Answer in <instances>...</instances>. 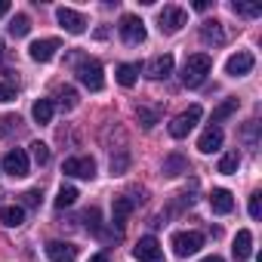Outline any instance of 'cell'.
<instances>
[{
  "label": "cell",
  "instance_id": "obj_1",
  "mask_svg": "<svg viewBox=\"0 0 262 262\" xmlns=\"http://www.w3.org/2000/svg\"><path fill=\"white\" fill-rule=\"evenodd\" d=\"M210 71H213V59H210L207 53H194V56H188V59H185L179 80H182V86L194 90V86H201V83L207 80V74H210Z\"/></svg>",
  "mask_w": 262,
  "mask_h": 262
},
{
  "label": "cell",
  "instance_id": "obj_2",
  "mask_svg": "<svg viewBox=\"0 0 262 262\" xmlns=\"http://www.w3.org/2000/svg\"><path fill=\"white\" fill-rule=\"evenodd\" d=\"M74 74H77V80H80L90 93H99V90L105 86V71H102V65H99L96 59H83Z\"/></svg>",
  "mask_w": 262,
  "mask_h": 262
},
{
  "label": "cell",
  "instance_id": "obj_3",
  "mask_svg": "<svg viewBox=\"0 0 262 262\" xmlns=\"http://www.w3.org/2000/svg\"><path fill=\"white\" fill-rule=\"evenodd\" d=\"M201 114H204V111H201V105H188L182 114H176V117H173V123H170V136H173V139H185L191 129L198 126Z\"/></svg>",
  "mask_w": 262,
  "mask_h": 262
},
{
  "label": "cell",
  "instance_id": "obj_4",
  "mask_svg": "<svg viewBox=\"0 0 262 262\" xmlns=\"http://www.w3.org/2000/svg\"><path fill=\"white\" fill-rule=\"evenodd\" d=\"M201 247H204V234H201V231H176V234H173V253H176L179 259L194 256Z\"/></svg>",
  "mask_w": 262,
  "mask_h": 262
},
{
  "label": "cell",
  "instance_id": "obj_5",
  "mask_svg": "<svg viewBox=\"0 0 262 262\" xmlns=\"http://www.w3.org/2000/svg\"><path fill=\"white\" fill-rule=\"evenodd\" d=\"M0 164H4V173H7V176H13V179L28 176V167H31V164H28V151H25V148H13V151H7Z\"/></svg>",
  "mask_w": 262,
  "mask_h": 262
},
{
  "label": "cell",
  "instance_id": "obj_6",
  "mask_svg": "<svg viewBox=\"0 0 262 262\" xmlns=\"http://www.w3.org/2000/svg\"><path fill=\"white\" fill-rule=\"evenodd\" d=\"M185 22H188V13L179 10V7H164L161 16H158V28H161V34H176V31H182Z\"/></svg>",
  "mask_w": 262,
  "mask_h": 262
},
{
  "label": "cell",
  "instance_id": "obj_7",
  "mask_svg": "<svg viewBox=\"0 0 262 262\" xmlns=\"http://www.w3.org/2000/svg\"><path fill=\"white\" fill-rule=\"evenodd\" d=\"M117 28H120L123 43H129V47H136V43H142V40H145V22H142L139 16H123Z\"/></svg>",
  "mask_w": 262,
  "mask_h": 262
},
{
  "label": "cell",
  "instance_id": "obj_8",
  "mask_svg": "<svg viewBox=\"0 0 262 262\" xmlns=\"http://www.w3.org/2000/svg\"><path fill=\"white\" fill-rule=\"evenodd\" d=\"M133 256H136L139 262H164V247L158 244V237L145 234V237H139V244L133 247Z\"/></svg>",
  "mask_w": 262,
  "mask_h": 262
},
{
  "label": "cell",
  "instance_id": "obj_9",
  "mask_svg": "<svg viewBox=\"0 0 262 262\" xmlns=\"http://www.w3.org/2000/svg\"><path fill=\"white\" fill-rule=\"evenodd\" d=\"M56 19H59V25H62L68 34H83V31H86V19H83L77 10H71V7H59V10H56Z\"/></svg>",
  "mask_w": 262,
  "mask_h": 262
},
{
  "label": "cell",
  "instance_id": "obj_10",
  "mask_svg": "<svg viewBox=\"0 0 262 262\" xmlns=\"http://www.w3.org/2000/svg\"><path fill=\"white\" fill-rule=\"evenodd\" d=\"M253 65H256L253 53L241 50V53L228 56V62H225V74H228V77H244V74H250V71H253Z\"/></svg>",
  "mask_w": 262,
  "mask_h": 262
},
{
  "label": "cell",
  "instance_id": "obj_11",
  "mask_svg": "<svg viewBox=\"0 0 262 262\" xmlns=\"http://www.w3.org/2000/svg\"><path fill=\"white\" fill-rule=\"evenodd\" d=\"M225 40H228V31H225V25H222L219 19H210V22L201 25V43H207V47H222Z\"/></svg>",
  "mask_w": 262,
  "mask_h": 262
},
{
  "label": "cell",
  "instance_id": "obj_12",
  "mask_svg": "<svg viewBox=\"0 0 262 262\" xmlns=\"http://www.w3.org/2000/svg\"><path fill=\"white\" fill-rule=\"evenodd\" d=\"M62 170H65V176H74V179H93L96 176V161L93 158H68Z\"/></svg>",
  "mask_w": 262,
  "mask_h": 262
},
{
  "label": "cell",
  "instance_id": "obj_13",
  "mask_svg": "<svg viewBox=\"0 0 262 262\" xmlns=\"http://www.w3.org/2000/svg\"><path fill=\"white\" fill-rule=\"evenodd\" d=\"M59 50H62V43H59L56 37H43V40H34V43L28 47V56H31L34 62H50Z\"/></svg>",
  "mask_w": 262,
  "mask_h": 262
},
{
  "label": "cell",
  "instance_id": "obj_14",
  "mask_svg": "<svg viewBox=\"0 0 262 262\" xmlns=\"http://www.w3.org/2000/svg\"><path fill=\"white\" fill-rule=\"evenodd\" d=\"M145 74H148L151 80L170 77V74H173V56H170V53H161V56L148 59V62H145Z\"/></svg>",
  "mask_w": 262,
  "mask_h": 262
},
{
  "label": "cell",
  "instance_id": "obj_15",
  "mask_svg": "<svg viewBox=\"0 0 262 262\" xmlns=\"http://www.w3.org/2000/svg\"><path fill=\"white\" fill-rule=\"evenodd\" d=\"M47 256L50 262H74L77 259V247L68 241H50L47 244Z\"/></svg>",
  "mask_w": 262,
  "mask_h": 262
},
{
  "label": "cell",
  "instance_id": "obj_16",
  "mask_svg": "<svg viewBox=\"0 0 262 262\" xmlns=\"http://www.w3.org/2000/svg\"><path fill=\"white\" fill-rule=\"evenodd\" d=\"M222 129L219 126H207L204 129V136L198 139V151H204V155H213V151H219L222 148Z\"/></svg>",
  "mask_w": 262,
  "mask_h": 262
},
{
  "label": "cell",
  "instance_id": "obj_17",
  "mask_svg": "<svg viewBox=\"0 0 262 262\" xmlns=\"http://www.w3.org/2000/svg\"><path fill=\"white\" fill-rule=\"evenodd\" d=\"M210 210L219 213V216L231 213V210H234V198H231V191H228V188H213V191H210Z\"/></svg>",
  "mask_w": 262,
  "mask_h": 262
},
{
  "label": "cell",
  "instance_id": "obj_18",
  "mask_svg": "<svg viewBox=\"0 0 262 262\" xmlns=\"http://www.w3.org/2000/svg\"><path fill=\"white\" fill-rule=\"evenodd\" d=\"M231 253H234V259H237V262H247V259L253 256V231L241 228V231H237V237H234Z\"/></svg>",
  "mask_w": 262,
  "mask_h": 262
},
{
  "label": "cell",
  "instance_id": "obj_19",
  "mask_svg": "<svg viewBox=\"0 0 262 262\" xmlns=\"http://www.w3.org/2000/svg\"><path fill=\"white\" fill-rule=\"evenodd\" d=\"M133 207H136V201L129 198V194L114 198V225H117V228H123V225H126V216L133 213Z\"/></svg>",
  "mask_w": 262,
  "mask_h": 262
},
{
  "label": "cell",
  "instance_id": "obj_20",
  "mask_svg": "<svg viewBox=\"0 0 262 262\" xmlns=\"http://www.w3.org/2000/svg\"><path fill=\"white\" fill-rule=\"evenodd\" d=\"M0 222H4L7 228H19V225L25 222V210H22L19 204H10V207L0 210Z\"/></svg>",
  "mask_w": 262,
  "mask_h": 262
},
{
  "label": "cell",
  "instance_id": "obj_21",
  "mask_svg": "<svg viewBox=\"0 0 262 262\" xmlns=\"http://www.w3.org/2000/svg\"><path fill=\"white\" fill-rule=\"evenodd\" d=\"M53 111H56L53 99H37V102H34V108H31V114H34V120H37V123H50V120H53Z\"/></svg>",
  "mask_w": 262,
  "mask_h": 262
},
{
  "label": "cell",
  "instance_id": "obj_22",
  "mask_svg": "<svg viewBox=\"0 0 262 262\" xmlns=\"http://www.w3.org/2000/svg\"><path fill=\"white\" fill-rule=\"evenodd\" d=\"M136 74H139V65H129V62H123V65H117V83L120 86H133L136 83Z\"/></svg>",
  "mask_w": 262,
  "mask_h": 262
},
{
  "label": "cell",
  "instance_id": "obj_23",
  "mask_svg": "<svg viewBox=\"0 0 262 262\" xmlns=\"http://www.w3.org/2000/svg\"><path fill=\"white\" fill-rule=\"evenodd\" d=\"M164 173H167V176H179V173H188V161H185L182 155H170V158L164 161Z\"/></svg>",
  "mask_w": 262,
  "mask_h": 262
},
{
  "label": "cell",
  "instance_id": "obj_24",
  "mask_svg": "<svg viewBox=\"0 0 262 262\" xmlns=\"http://www.w3.org/2000/svg\"><path fill=\"white\" fill-rule=\"evenodd\" d=\"M237 167H241V155L237 151H225L222 161H219V173L222 176H231V173H237Z\"/></svg>",
  "mask_w": 262,
  "mask_h": 262
},
{
  "label": "cell",
  "instance_id": "obj_25",
  "mask_svg": "<svg viewBox=\"0 0 262 262\" xmlns=\"http://www.w3.org/2000/svg\"><path fill=\"white\" fill-rule=\"evenodd\" d=\"M28 31H31V19H28L25 13L13 16V22H10V34H13V37H25Z\"/></svg>",
  "mask_w": 262,
  "mask_h": 262
},
{
  "label": "cell",
  "instance_id": "obj_26",
  "mask_svg": "<svg viewBox=\"0 0 262 262\" xmlns=\"http://www.w3.org/2000/svg\"><path fill=\"white\" fill-rule=\"evenodd\" d=\"M234 111H237V99H225V102L213 111V126H216V123H222L225 117H231Z\"/></svg>",
  "mask_w": 262,
  "mask_h": 262
},
{
  "label": "cell",
  "instance_id": "obj_27",
  "mask_svg": "<svg viewBox=\"0 0 262 262\" xmlns=\"http://www.w3.org/2000/svg\"><path fill=\"white\" fill-rule=\"evenodd\" d=\"M77 198H80V194H77V188H74V185H62V188H59V198H56V207H59V210H65V207H71Z\"/></svg>",
  "mask_w": 262,
  "mask_h": 262
},
{
  "label": "cell",
  "instance_id": "obj_28",
  "mask_svg": "<svg viewBox=\"0 0 262 262\" xmlns=\"http://www.w3.org/2000/svg\"><path fill=\"white\" fill-rule=\"evenodd\" d=\"M136 117H139L142 129H155V123H158V111H155V108H145V105L136 108Z\"/></svg>",
  "mask_w": 262,
  "mask_h": 262
},
{
  "label": "cell",
  "instance_id": "obj_29",
  "mask_svg": "<svg viewBox=\"0 0 262 262\" xmlns=\"http://www.w3.org/2000/svg\"><path fill=\"white\" fill-rule=\"evenodd\" d=\"M231 10H234L237 16H247V19H256V16L262 13V7H259V4H241V0H234Z\"/></svg>",
  "mask_w": 262,
  "mask_h": 262
},
{
  "label": "cell",
  "instance_id": "obj_30",
  "mask_svg": "<svg viewBox=\"0 0 262 262\" xmlns=\"http://www.w3.org/2000/svg\"><path fill=\"white\" fill-rule=\"evenodd\" d=\"M19 114H4V117H0V136H10L13 133V129H19Z\"/></svg>",
  "mask_w": 262,
  "mask_h": 262
},
{
  "label": "cell",
  "instance_id": "obj_31",
  "mask_svg": "<svg viewBox=\"0 0 262 262\" xmlns=\"http://www.w3.org/2000/svg\"><path fill=\"white\" fill-rule=\"evenodd\" d=\"M59 105H62L65 111H71V108L77 105V93H74L71 86H62V90H59Z\"/></svg>",
  "mask_w": 262,
  "mask_h": 262
},
{
  "label": "cell",
  "instance_id": "obj_32",
  "mask_svg": "<svg viewBox=\"0 0 262 262\" xmlns=\"http://www.w3.org/2000/svg\"><path fill=\"white\" fill-rule=\"evenodd\" d=\"M28 148H31V158H34L37 164H47V161H50V145H43V142H31Z\"/></svg>",
  "mask_w": 262,
  "mask_h": 262
},
{
  "label": "cell",
  "instance_id": "obj_33",
  "mask_svg": "<svg viewBox=\"0 0 262 262\" xmlns=\"http://www.w3.org/2000/svg\"><path fill=\"white\" fill-rule=\"evenodd\" d=\"M16 96H19V83H13V80L0 83V102H13Z\"/></svg>",
  "mask_w": 262,
  "mask_h": 262
},
{
  "label": "cell",
  "instance_id": "obj_34",
  "mask_svg": "<svg viewBox=\"0 0 262 262\" xmlns=\"http://www.w3.org/2000/svg\"><path fill=\"white\" fill-rule=\"evenodd\" d=\"M250 216H253V219H259V216H262V194H259V191L250 198Z\"/></svg>",
  "mask_w": 262,
  "mask_h": 262
},
{
  "label": "cell",
  "instance_id": "obj_35",
  "mask_svg": "<svg viewBox=\"0 0 262 262\" xmlns=\"http://www.w3.org/2000/svg\"><path fill=\"white\" fill-rule=\"evenodd\" d=\"M99 225H102V222H99V210H96V207H93V210H86V228L99 231Z\"/></svg>",
  "mask_w": 262,
  "mask_h": 262
},
{
  "label": "cell",
  "instance_id": "obj_36",
  "mask_svg": "<svg viewBox=\"0 0 262 262\" xmlns=\"http://www.w3.org/2000/svg\"><path fill=\"white\" fill-rule=\"evenodd\" d=\"M123 170H126V155L111 158V173H123Z\"/></svg>",
  "mask_w": 262,
  "mask_h": 262
},
{
  "label": "cell",
  "instance_id": "obj_37",
  "mask_svg": "<svg viewBox=\"0 0 262 262\" xmlns=\"http://www.w3.org/2000/svg\"><path fill=\"white\" fill-rule=\"evenodd\" d=\"M22 198H25V204H28V207H37V204H40V191H37V188H31V191H25Z\"/></svg>",
  "mask_w": 262,
  "mask_h": 262
},
{
  "label": "cell",
  "instance_id": "obj_38",
  "mask_svg": "<svg viewBox=\"0 0 262 262\" xmlns=\"http://www.w3.org/2000/svg\"><path fill=\"white\" fill-rule=\"evenodd\" d=\"M10 13V0H0V19H4Z\"/></svg>",
  "mask_w": 262,
  "mask_h": 262
},
{
  "label": "cell",
  "instance_id": "obj_39",
  "mask_svg": "<svg viewBox=\"0 0 262 262\" xmlns=\"http://www.w3.org/2000/svg\"><path fill=\"white\" fill-rule=\"evenodd\" d=\"M90 262H108V256L105 253H96V256H90Z\"/></svg>",
  "mask_w": 262,
  "mask_h": 262
},
{
  "label": "cell",
  "instance_id": "obj_40",
  "mask_svg": "<svg viewBox=\"0 0 262 262\" xmlns=\"http://www.w3.org/2000/svg\"><path fill=\"white\" fill-rule=\"evenodd\" d=\"M201 262H225V259H222V256H216V253H213V256H207V259H201Z\"/></svg>",
  "mask_w": 262,
  "mask_h": 262
},
{
  "label": "cell",
  "instance_id": "obj_41",
  "mask_svg": "<svg viewBox=\"0 0 262 262\" xmlns=\"http://www.w3.org/2000/svg\"><path fill=\"white\" fill-rule=\"evenodd\" d=\"M0 65H4V40H0Z\"/></svg>",
  "mask_w": 262,
  "mask_h": 262
}]
</instances>
